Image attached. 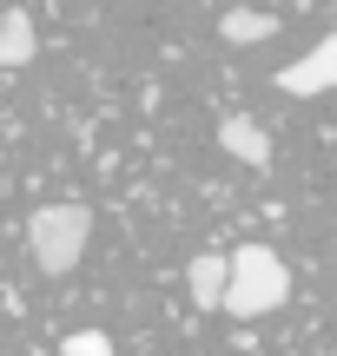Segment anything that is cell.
I'll return each mask as SVG.
<instances>
[{"mask_svg": "<svg viewBox=\"0 0 337 356\" xmlns=\"http://www.w3.org/2000/svg\"><path fill=\"white\" fill-rule=\"evenodd\" d=\"M285 297H291V270H285V257H278L272 244H238V251L225 257V297H219V310H232L238 323L285 310Z\"/></svg>", "mask_w": 337, "mask_h": 356, "instance_id": "6da1fadb", "label": "cell"}, {"mask_svg": "<svg viewBox=\"0 0 337 356\" xmlns=\"http://www.w3.org/2000/svg\"><path fill=\"white\" fill-rule=\"evenodd\" d=\"M86 244H93V211L86 204H40L26 218V251H33V264L47 277H66L86 257Z\"/></svg>", "mask_w": 337, "mask_h": 356, "instance_id": "7a4b0ae2", "label": "cell"}, {"mask_svg": "<svg viewBox=\"0 0 337 356\" xmlns=\"http://www.w3.org/2000/svg\"><path fill=\"white\" fill-rule=\"evenodd\" d=\"M272 86L285 92V99H318V92H331L337 86V40L324 33L311 53H298L285 73H272Z\"/></svg>", "mask_w": 337, "mask_h": 356, "instance_id": "3957f363", "label": "cell"}, {"mask_svg": "<svg viewBox=\"0 0 337 356\" xmlns=\"http://www.w3.org/2000/svg\"><path fill=\"white\" fill-rule=\"evenodd\" d=\"M219 145L238 159V165H272V139H265V126H258V119H245V113L219 119Z\"/></svg>", "mask_w": 337, "mask_h": 356, "instance_id": "277c9868", "label": "cell"}, {"mask_svg": "<svg viewBox=\"0 0 337 356\" xmlns=\"http://www.w3.org/2000/svg\"><path fill=\"white\" fill-rule=\"evenodd\" d=\"M185 291H192L198 310H219V297H225V251H198L192 264H185Z\"/></svg>", "mask_w": 337, "mask_h": 356, "instance_id": "5b68a950", "label": "cell"}, {"mask_svg": "<svg viewBox=\"0 0 337 356\" xmlns=\"http://www.w3.org/2000/svg\"><path fill=\"white\" fill-rule=\"evenodd\" d=\"M33 53H40L33 20H26V13H0V66L20 73V66H33Z\"/></svg>", "mask_w": 337, "mask_h": 356, "instance_id": "8992f818", "label": "cell"}, {"mask_svg": "<svg viewBox=\"0 0 337 356\" xmlns=\"http://www.w3.org/2000/svg\"><path fill=\"white\" fill-rule=\"evenodd\" d=\"M272 33H278V20L265 7H232L219 20V40H225V47H258V40H272Z\"/></svg>", "mask_w": 337, "mask_h": 356, "instance_id": "52a82bcc", "label": "cell"}, {"mask_svg": "<svg viewBox=\"0 0 337 356\" xmlns=\"http://www.w3.org/2000/svg\"><path fill=\"white\" fill-rule=\"evenodd\" d=\"M60 356H119V350H113V337H106V330H73L60 343Z\"/></svg>", "mask_w": 337, "mask_h": 356, "instance_id": "ba28073f", "label": "cell"}]
</instances>
